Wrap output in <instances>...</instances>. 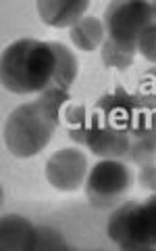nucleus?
<instances>
[{
	"label": "nucleus",
	"instance_id": "nucleus-1",
	"mask_svg": "<svg viewBox=\"0 0 156 251\" xmlns=\"http://www.w3.org/2000/svg\"><path fill=\"white\" fill-rule=\"evenodd\" d=\"M65 103H69L67 90L48 88L40 94V99L19 105L4 126V143L9 151L21 159L40 153L50 143Z\"/></svg>",
	"mask_w": 156,
	"mask_h": 251
},
{
	"label": "nucleus",
	"instance_id": "nucleus-2",
	"mask_svg": "<svg viewBox=\"0 0 156 251\" xmlns=\"http://www.w3.org/2000/svg\"><path fill=\"white\" fill-rule=\"evenodd\" d=\"M57 54L50 42L23 40L13 42L2 50L0 59V80L13 94H34L52 88Z\"/></svg>",
	"mask_w": 156,
	"mask_h": 251
},
{
	"label": "nucleus",
	"instance_id": "nucleus-3",
	"mask_svg": "<svg viewBox=\"0 0 156 251\" xmlns=\"http://www.w3.org/2000/svg\"><path fill=\"white\" fill-rule=\"evenodd\" d=\"M108 239L127 251L156 247V193L146 201H127L117 207L106 224Z\"/></svg>",
	"mask_w": 156,
	"mask_h": 251
},
{
	"label": "nucleus",
	"instance_id": "nucleus-4",
	"mask_svg": "<svg viewBox=\"0 0 156 251\" xmlns=\"http://www.w3.org/2000/svg\"><path fill=\"white\" fill-rule=\"evenodd\" d=\"M134 174L131 170L119 159H102L92 168L85 193L94 207L98 209H113L121 205L123 195L129 191Z\"/></svg>",
	"mask_w": 156,
	"mask_h": 251
},
{
	"label": "nucleus",
	"instance_id": "nucleus-5",
	"mask_svg": "<svg viewBox=\"0 0 156 251\" xmlns=\"http://www.w3.org/2000/svg\"><path fill=\"white\" fill-rule=\"evenodd\" d=\"M156 19L154 4L142 0H125V2H111L104 15V27L108 38L121 44L137 46L142 31Z\"/></svg>",
	"mask_w": 156,
	"mask_h": 251
},
{
	"label": "nucleus",
	"instance_id": "nucleus-6",
	"mask_svg": "<svg viewBox=\"0 0 156 251\" xmlns=\"http://www.w3.org/2000/svg\"><path fill=\"white\" fill-rule=\"evenodd\" d=\"M88 176V159L79 149H60L52 153L46 163V178L48 182L62 193L77 191Z\"/></svg>",
	"mask_w": 156,
	"mask_h": 251
},
{
	"label": "nucleus",
	"instance_id": "nucleus-7",
	"mask_svg": "<svg viewBox=\"0 0 156 251\" xmlns=\"http://www.w3.org/2000/svg\"><path fill=\"white\" fill-rule=\"evenodd\" d=\"M85 145L94 155L102 159H121L127 157L131 149V136L127 132L108 128L96 115L88 113V132H85Z\"/></svg>",
	"mask_w": 156,
	"mask_h": 251
},
{
	"label": "nucleus",
	"instance_id": "nucleus-8",
	"mask_svg": "<svg viewBox=\"0 0 156 251\" xmlns=\"http://www.w3.org/2000/svg\"><path fill=\"white\" fill-rule=\"evenodd\" d=\"M38 226L21 216H4L0 222V247L4 251H36Z\"/></svg>",
	"mask_w": 156,
	"mask_h": 251
},
{
	"label": "nucleus",
	"instance_id": "nucleus-9",
	"mask_svg": "<svg viewBox=\"0 0 156 251\" xmlns=\"http://www.w3.org/2000/svg\"><path fill=\"white\" fill-rule=\"evenodd\" d=\"M36 6L46 25L73 27L77 21L83 19V13L90 6V2L88 0H40Z\"/></svg>",
	"mask_w": 156,
	"mask_h": 251
},
{
	"label": "nucleus",
	"instance_id": "nucleus-10",
	"mask_svg": "<svg viewBox=\"0 0 156 251\" xmlns=\"http://www.w3.org/2000/svg\"><path fill=\"white\" fill-rule=\"evenodd\" d=\"M69 36H71L73 46H77L79 50L90 52V50H96L104 44L106 27H104V23L96 17H83L81 21H77L71 27Z\"/></svg>",
	"mask_w": 156,
	"mask_h": 251
},
{
	"label": "nucleus",
	"instance_id": "nucleus-11",
	"mask_svg": "<svg viewBox=\"0 0 156 251\" xmlns=\"http://www.w3.org/2000/svg\"><path fill=\"white\" fill-rule=\"evenodd\" d=\"M50 44H52L54 54H57V69H54L52 88L69 90V86L77 77V59L65 44H60V42H50Z\"/></svg>",
	"mask_w": 156,
	"mask_h": 251
},
{
	"label": "nucleus",
	"instance_id": "nucleus-12",
	"mask_svg": "<svg viewBox=\"0 0 156 251\" xmlns=\"http://www.w3.org/2000/svg\"><path fill=\"white\" fill-rule=\"evenodd\" d=\"M102 50V63L106 67H115V69H127L131 63L136 59V52H137V46H131V44H121L117 40H111L106 38L104 44L100 46Z\"/></svg>",
	"mask_w": 156,
	"mask_h": 251
},
{
	"label": "nucleus",
	"instance_id": "nucleus-13",
	"mask_svg": "<svg viewBox=\"0 0 156 251\" xmlns=\"http://www.w3.org/2000/svg\"><path fill=\"white\" fill-rule=\"evenodd\" d=\"M65 122L69 126V136L77 143L85 145V132H88V111L81 105H69L65 109Z\"/></svg>",
	"mask_w": 156,
	"mask_h": 251
},
{
	"label": "nucleus",
	"instance_id": "nucleus-14",
	"mask_svg": "<svg viewBox=\"0 0 156 251\" xmlns=\"http://www.w3.org/2000/svg\"><path fill=\"white\" fill-rule=\"evenodd\" d=\"M46 249H69L65 239L60 237L57 230H52L50 226H38V234H36V251H46Z\"/></svg>",
	"mask_w": 156,
	"mask_h": 251
},
{
	"label": "nucleus",
	"instance_id": "nucleus-15",
	"mask_svg": "<svg viewBox=\"0 0 156 251\" xmlns=\"http://www.w3.org/2000/svg\"><path fill=\"white\" fill-rule=\"evenodd\" d=\"M137 50L144 54L148 61L156 63V19L148 25L137 40Z\"/></svg>",
	"mask_w": 156,
	"mask_h": 251
},
{
	"label": "nucleus",
	"instance_id": "nucleus-16",
	"mask_svg": "<svg viewBox=\"0 0 156 251\" xmlns=\"http://www.w3.org/2000/svg\"><path fill=\"white\" fill-rule=\"evenodd\" d=\"M139 184L148 191L156 193V163H146L139 170Z\"/></svg>",
	"mask_w": 156,
	"mask_h": 251
},
{
	"label": "nucleus",
	"instance_id": "nucleus-17",
	"mask_svg": "<svg viewBox=\"0 0 156 251\" xmlns=\"http://www.w3.org/2000/svg\"><path fill=\"white\" fill-rule=\"evenodd\" d=\"M154 11H156V4H154Z\"/></svg>",
	"mask_w": 156,
	"mask_h": 251
}]
</instances>
